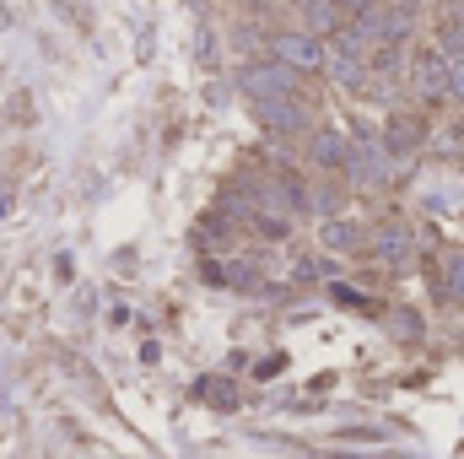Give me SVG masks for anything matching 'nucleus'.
<instances>
[{
	"instance_id": "obj_4",
	"label": "nucleus",
	"mask_w": 464,
	"mask_h": 459,
	"mask_svg": "<svg viewBox=\"0 0 464 459\" xmlns=\"http://www.w3.org/2000/svg\"><path fill=\"white\" fill-rule=\"evenodd\" d=\"M449 54L443 49H421L416 60H411V82H416V93L421 98H449Z\"/></svg>"
},
{
	"instance_id": "obj_9",
	"label": "nucleus",
	"mask_w": 464,
	"mask_h": 459,
	"mask_svg": "<svg viewBox=\"0 0 464 459\" xmlns=\"http://www.w3.org/2000/svg\"><path fill=\"white\" fill-rule=\"evenodd\" d=\"M324 243L346 254V249H356V243H362V232H356V222H346V217H330V222H324Z\"/></svg>"
},
{
	"instance_id": "obj_14",
	"label": "nucleus",
	"mask_w": 464,
	"mask_h": 459,
	"mask_svg": "<svg viewBox=\"0 0 464 459\" xmlns=\"http://www.w3.org/2000/svg\"><path fill=\"white\" fill-rule=\"evenodd\" d=\"M292 5H297V11H308V5H314V0H292Z\"/></svg>"
},
{
	"instance_id": "obj_15",
	"label": "nucleus",
	"mask_w": 464,
	"mask_h": 459,
	"mask_svg": "<svg viewBox=\"0 0 464 459\" xmlns=\"http://www.w3.org/2000/svg\"><path fill=\"white\" fill-rule=\"evenodd\" d=\"M0 27H5V5H0Z\"/></svg>"
},
{
	"instance_id": "obj_11",
	"label": "nucleus",
	"mask_w": 464,
	"mask_h": 459,
	"mask_svg": "<svg viewBox=\"0 0 464 459\" xmlns=\"http://www.w3.org/2000/svg\"><path fill=\"white\" fill-rule=\"evenodd\" d=\"M200 281L222 287V281H227V265H222V259H200Z\"/></svg>"
},
{
	"instance_id": "obj_2",
	"label": "nucleus",
	"mask_w": 464,
	"mask_h": 459,
	"mask_svg": "<svg viewBox=\"0 0 464 459\" xmlns=\"http://www.w3.org/2000/svg\"><path fill=\"white\" fill-rule=\"evenodd\" d=\"M270 54L303 76V71H324L330 44H324L319 33H308V27H292V33H270Z\"/></svg>"
},
{
	"instance_id": "obj_8",
	"label": "nucleus",
	"mask_w": 464,
	"mask_h": 459,
	"mask_svg": "<svg viewBox=\"0 0 464 459\" xmlns=\"http://www.w3.org/2000/svg\"><path fill=\"white\" fill-rule=\"evenodd\" d=\"M411 228H400V222H389V228L378 232V259H389V265H405L411 259Z\"/></svg>"
},
{
	"instance_id": "obj_13",
	"label": "nucleus",
	"mask_w": 464,
	"mask_h": 459,
	"mask_svg": "<svg viewBox=\"0 0 464 459\" xmlns=\"http://www.w3.org/2000/svg\"><path fill=\"white\" fill-rule=\"evenodd\" d=\"M449 287L464 298V254H454V259H449Z\"/></svg>"
},
{
	"instance_id": "obj_12",
	"label": "nucleus",
	"mask_w": 464,
	"mask_h": 459,
	"mask_svg": "<svg viewBox=\"0 0 464 459\" xmlns=\"http://www.w3.org/2000/svg\"><path fill=\"white\" fill-rule=\"evenodd\" d=\"M449 98H459V103H464V54L449 65Z\"/></svg>"
},
{
	"instance_id": "obj_1",
	"label": "nucleus",
	"mask_w": 464,
	"mask_h": 459,
	"mask_svg": "<svg viewBox=\"0 0 464 459\" xmlns=\"http://www.w3.org/2000/svg\"><path fill=\"white\" fill-rule=\"evenodd\" d=\"M237 87L248 93V103H259V98H303V93H297V71L281 65L276 54H270V60H248V65L237 71Z\"/></svg>"
},
{
	"instance_id": "obj_6",
	"label": "nucleus",
	"mask_w": 464,
	"mask_h": 459,
	"mask_svg": "<svg viewBox=\"0 0 464 459\" xmlns=\"http://www.w3.org/2000/svg\"><path fill=\"white\" fill-rule=\"evenodd\" d=\"M308 157H314L324 173H346L351 141L341 135V130H314V135H308Z\"/></svg>"
},
{
	"instance_id": "obj_7",
	"label": "nucleus",
	"mask_w": 464,
	"mask_h": 459,
	"mask_svg": "<svg viewBox=\"0 0 464 459\" xmlns=\"http://www.w3.org/2000/svg\"><path fill=\"white\" fill-rule=\"evenodd\" d=\"M324 71H330V76H335L341 87H367V60H362V54H346V49H330Z\"/></svg>"
},
{
	"instance_id": "obj_10",
	"label": "nucleus",
	"mask_w": 464,
	"mask_h": 459,
	"mask_svg": "<svg viewBox=\"0 0 464 459\" xmlns=\"http://www.w3.org/2000/svg\"><path fill=\"white\" fill-rule=\"evenodd\" d=\"M330 5H335L346 22H362V16H372V11H378V0H330Z\"/></svg>"
},
{
	"instance_id": "obj_5",
	"label": "nucleus",
	"mask_w": 464,
	"mask_h": 459,
	"mask_svg": "<svg viewBox=\"0 0 464 459\" xmlns=\"http://www.w3.org/2000/svg\"><path fill=\"white\" fill-rule=\"evenodd\" d=\"M346 173L356 184H383V179H389V146H383V141H356Z\"/></svg>"
},
{
	"instance_id": "obj_3",
	"label": "nucleus",
	"mask_w": 464,
	"mask_h": 459,
	"mask_svg": "<svg viewBox=\"0 0 464 459\" xmlns=\"http://www.w3.org/2000/svg\"><path fill=\"white\" fill-rule=\"evenodd\" d=\"M254 119H259L270 135H303V130L314 124L303 98H259V103H254Z\"/></svg>"
},
{
	"instance_id": "obj_17",
	"label": "nucleus",
	"mask_w": 464,
	"mask_h": 459,
	"mask_svg": "<svg viewBox=\"0 0 464 459\" xmlns=\"http://www.w3.org/2000/svg\"><path fill=\"white\" fill-rule=\"evenodd\" d=\"M459 146H464V124H459Z\"/></svg>"
},
{
	"instance_id": "obj_16",
	"label": "nucleus",
	"mask_w": 464,
	"mask_h": 459,
	"mask_svg": "<svg viewBox=\"0 0 464 459\" xmlns=\"http://www.w3.org/2000/svg\"><path fill=\"white\" fill-rule=\"evenodd\" d=\"M243 5H265V0H243Z\"/></svg>"
}]
</instances>
